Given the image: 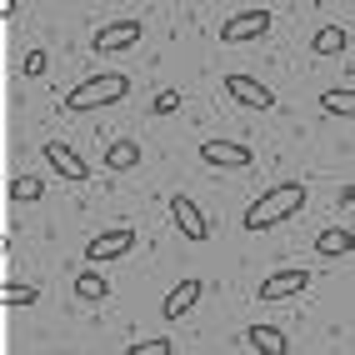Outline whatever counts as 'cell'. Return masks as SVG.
I'll use <instances>...</instances> for the list:
<instances>
[{
    "label": "cell",
    "instance_id": "obj_17",
    "mask_svg": "<svg viewBox=\"0 0 355 355\" xmlns=\"http://www.w3.org/2000/svg\"><path fill=\"white\" fill-rule=\"evenodd\" d=\"M320 110H325V115H340V121H350V115H355V90H350V85L325 90V96H320Z\"/></svg>",
    "mask_w": 355,
    "mask_h": 355
},
{
    "label": "cell",
    "instance_id": "obj_21",
    "mask_svg": "<svg viewBox=\"0 0 355 355\" xmlns=\"http://www.w3.org/2000/svg\"><path fill=\"white\" fill-rule=\"evenodd\" d=\"M150 110H155V115H175V110H180V90H175V85H165V90H155V101H150Z\"/></svg>",
    "mask_w": 355,
    "mask_h": 355
},
{
    "label": "cell",
    "instance_id": "obj_16",
    "mask_svg": "<svg viewBox=\"0 0 355 355\" xmlns=\"http://www.w3.org/2000/svg\"><path fill=\"white\" fill-rule=\"evenodd\" d=\"M6 196H10L15 205H35V200H45V180H35V175H15V180L6 185Z\"/></svg>",
    "mask_w": 355,
    "mask_h": 355
},
{
    "label": "cell",
    "instance_id": "obj_11",
    "mask_svg": "<svg viewBox=\"0 0 355 355\" xmlns=\"http://www.w3.org/2000/svg\"><path fill=\"white\" fill-rule=\"evenodd\" d=\"M315 255H325V260H345V255H355V230L340 220V225H325L320 235H315Z\"/></svg>",
    "mask_w": 355,
    "mask_h": 355
},
{
    "label": "cell",
    "instance_id": "obj_5",
    "mask_svg": "<svg viewBox=\"0 0 355 355\" xmlns=\"http://www.w3.org/2000/svg\"><path fill=\"white\" fill-rule=\"evenodd\" d=\"M225 96L235 105H245V110H270L275 96H270V85H260L255 76H245V70H230L225 76Z\"/></svg>",
    "mask_w": 355,
    "mask_h": 355
},
{
    "label": "cell",
    "instance_id": "obj_4",
    "mask_svg": "<svg viewBox=\"0 0 355 355\" xmlns=\"http://www.w3.org/2000/svg\"><path fill=\"white\" fill-rule=\"evenodd\" d=\"M140 35H146V20H105L90 45H96V55H121V51H130Z\"/></svg>",
    "mask_w": 355,
    "mask_h": 355
},
{
    "label": "cell",
    "instance_id": "obj_18",
    "mask_svg": "<svg viewBox=\"0 0 355 355\" xmlns=\"http://www.w3.org/2000/svg\"><path fill=\"white\" fill-rule=\"evenodd\" d=\"M76 295L80 300H110V280L101 270H80L76 275Z\"/></svg>",
    "mask_w": 355,
    "mask_h": 355
},
{
    "label": "cell",
    "instance_id": "obj_7",
    "mask_svg": "<svg viewBox=\"0 0 355 355\" xmlns=\"http://www.w3.org/2000/svg\"><path fill=\"white\" fill-rule=\"evenodd\" d=\"M305 291H311V270H275L260 280L255 300H300Z\"/></svg>",
    "mask_w": 355,
    "mask_h": 355
},
{
    "label": "cell",
    "instance_id": "obj_6",
    "mask_svg": "<svg viewBox=\"0 0 355 355\" xmlns=\"http://www.w3.org/2000/svg\"><path fill=\"white\" fill-rule=\"evenodd\" d=\"M135 250V225H115V230H101L85 241V260H121Z\"/></svg>",
    "mask_w": 355,
    "mask_h": 355
},
{
    "label": "cell",
    "instance_id": "obj_13",
    "mask_svg": "<svg viewBox=\"0 0 355 355\" xmlns=\"http://www.w3.org/2000/svg\"><path fill=\"white\" fill-rule=\"evenodd\" d=\"M241 340L250 350H266V355H291V340H286V330H280V325H250Z\"/></svg>",
    "mask_w": 355,
    "mask_h": 355
},
{
    "label": "cell",
    "instance_id": "obj_3",
    "mask_svg": "<svg viewBox=\"0 0 355 355\" xmlns=\"http://www.w3.org/2000/svg\"><path fill=\"white\" fill-rule=\"evenodd\" d=\"M270 10L260 6V10H241V15H230L220 20V45H245V40H266L270 35Z\"/></svg>",
    "mask_w": 355,
    "mask_h": 355
},
{
    "label": "cell",
    "instance_id": "obj_8",
    "mask_svg": "<svg viewBox=\"0 0 355 355\" xmlns=\"http://www.w3.org/2000/svg\"><path fill=\"white\" fill-rule=\"evenodd\" d=\"M171 216H175V225H180V235L191 245H205L210 241V225H205V210L191 200V196H171Z\"/></svg>",
    "mask_w": 355,
    "mask_h": 355
},
{
    "label": "cell",
    "instance_id": "obj_15",
    "mask_svg": "<svg viewBox=\"0 0 355 355\" xmlns=\"http://www.w3.org/2000/svg\"><path fill=\"white\" fill-rule=\"evenodd\" d=\"M135 165H140V140H110L105 146V171L121 175V171H135Z\"/></svg>",
    "mask_w": 355,
    "mask_h": 355
},
{
    "label": "cell",
    "instance_id": "obj_14",
    "mask_svg": "<svg viewBox=\"0 0 355 355\" xmlns=\"http://www.w3.org/2000/svg\"><path fill=\"white\" fill-rule=\"evenodd\" d=\"M345 45H350V35H345L340 20H330V26H320V31L311 35V51H315V55H345Z\"/></svg>",
    "mask_w": 355,
    "mask_h": 355
},
{
    "label": "cell",
    "instance_id": "obj_9",
    "mask_svg": "<svg viewBox=\"0 0 355 355\" xmlns=\"http://www.w3.org/2000/svg\"><path fill=\"white\" fill-rule=\"evenodd\" d=\"M200 160H205V165H230V171H245L255 155H250V146H235V140H200Z\"/></svg>",
    "mask_w": 355,
    "mask_h": 355
},
{
    "label": "cell",
    "instance_id": "obj_10",
    "mask_svg": "<svg viewBox=\"0 0 355 355\" xmlns=\"http://www.w3.org/2000/svg\"><path fill=\"white\" fill-rule=\"evenodd\" d=\"M45 165H51V171H60L65 180H90V165L70 150L65 140H45Z\"/></svg>",
    "mask_w": 355,
    "mask_h": 355
},
{
    "label": "cell",
    "instance_id": "obj_22",
    "mask_svg": "<svg viewBox=\"0 0 355 355\" xmlns=\"http://www.w3.org/2000/svg\"><path fill=\"white\" fill-rule=\"evenodd\" d=\"M45 65H51V55H45V51H31L26 60H20V76L35 80V76H45Z\"/></svg>",
    "mask_w": 355,
    "mask_h": 355
},
{
    "label": "cell",
    "instance_id": "obj_12",
    "mask_svg": "<svg viewBox=\"0 0 355 355\" xmlns=\"http://www.w3.org/2000/svg\"><path fill=\"white\" fill-rule=\"evenodd\" d=\"M200 295H205V280H196V275H185L180 286H175L171 295H165V305H160V315H165V320H180V315L191 311V305H196Z\"/></svg>",
    "mask_w": 355,
    "mask_h": 355
},
{
    "label": "cell",
    "instance_id": "obj_20",
    "mask_svg": "<svg viewBox=\"0 0 355 355\" xmlns=\"http://www.w3.org/2000/svg\"><path fill=\"white\" fill-rule=\"evenodd\" d=\"M171 350H175V340H165V336L160 340H130L125 345V355H171Z\"/></svg>",
    "mask_w": 355,
    "mask_h": 355
},
{
    "label": "cell",
    "instance_id": "obj_1",
    "mask_svg": "<svg viewBox=\"0 0 355 355\" xmlns=\"http://www.w3.org/2000/svg\"><path fill=\"white\" fill-rule=\"evenodd\" d=\"M305 200H311L305 180H280V185L260 191V196L245 205L241 225H245V230H270V225H280V220H295L300 210H305Z\"/></svg>",
    "mask_w": 355,
    "mask_h": 355
},
{
    "label": "cell",
    "instance_id": "obj_19",
    "mask_svg": "<svg viewBox=\"0 0 355 355\" xmlns=\"http://www.w3.org/2000/svg\"><path fill=\"white\" fill-rule=\"evenodd\" d=\"M0 300H6V305H35L40 291H35V286H15V280H6V286H0Z\"/></svg>",
    "mask_w": 355,
    "mask_h": 355
},
{
    "label": "cell",
    "instance_id": "obj_2",
    "mask_svg": "<svg viewBox=\"0 0 355 355\" xmlns=\"http://www.w3.org/2000/svg\"><path fill=\"white\" fill-rule=\"evenodd\" d=\"M130 96V76L125 70H101V76H90V80H80L76 90H70V96L60 101L65 110H101V105H121Z\"/></svg>",
    "mask_w": 355,
    "mask_h": 355
}]
</instances>
